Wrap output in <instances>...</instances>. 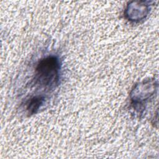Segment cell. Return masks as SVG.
I'll list each match as a JSON object with an SVG mask.
<instances>
[{
	"mask_svg": "<svg viewBox=\"0 0 159 159\" xmlns=\"http://www.w3.org/2000/svg\"><path fill=\"white\" fill-rule=\"evenodd\" d=\"M60 68L59 60L56 57L42 59L36 67L35 84L48 89L55 88L58 83Z\"/></svg>",
	"mask_w": 159,
	"mask_h": 159,
	"instance_id": "6da1fadb",
	"label": "cell"
},
{
	"mask_svg": "<svg viewBox=\"0 0 159 159\" xmlns=\"http://www.w3.org/2000/svg\"><path fill=\"white\" fill-rule=\"evenodd\" d=\"M44 101L42 96H35L31 98L27 104V110L29 114H32L40 107Z\"/></svg>",
	"mask_w": 159,
	"mask_h": 159,
	"instance_id": "7a4b0ae2",
	"label": "cell"
}]
</instances>
